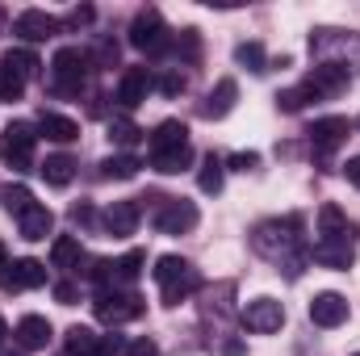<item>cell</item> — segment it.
<instances>
[{
  "instance_id": "obj_1",
  "label": "cell",
  "mask_w": 360,
  "mask_h": 356,
  "mask_svg": "<svg viewBox=\"0 0 360 356\" xmlns=\"http://www.w3.org/2000/svg\"><path fill=\"white\" fill-rule=\"evenodd\" d=\"M252 248L272 260V265L285 268V276H302V268L310 260V252L302 248V218L289 214V218H269L252 231Z\"/></svg>"
},
{
  "instance_id": "obj_2",
  "label": "cell",
  "mask_w": 360,
  "mask_h": 356,
  "mask_svg": "<svg viewBox=\"0 0 360 356\" xmlns=\"http://www.w3.org/2000/svg\"><path fill=\"white\" fill-rule=\"evenodd\" d=\"M89 55L80 46H59L51 59V89L59 96H80L84 80H89Z\"/></svg>"
},
{
  "instance_id": "obj_3",
  "label": "cell",
  "mask_w": 360,
  "mask_h": 356,
  "mask_svg": "<svg viewBox=\"0 0 360 356\" xmlns=\"http://www.w3.org/2000/svg\"><path fill=\"white\" fill-rule=\"evenodd\" d=\"M352 84V72H348V63H340V59H323L302 84H297V92H302V105L306 101H331V96H340V92Z\"/></svg>"
},
{
  "instance_id": "obj_4",
  "label": "cell",
  "mask_w": 360,
  "mask_h": 356,
  "mask_svg": "<svg viewBox=\"0 0 360 356\" xmlns=\"http://www.w3.org/2000/svg\"><path fill=\"white\" fill-rule=\"evenodd\" d=\"M34 143H38V134H34L30 122H8L4 134H0V164L13 168V172L30 168L34 164Z\"/></svg>"
},
{
  "instance_id": "obj_5",
  "label": "cell",
  "mask_w": 360,
  "mask_h": 356,
  "mask_svg": "<svg viewBox=\"0 0 360 356\" xmlns=\"http://www.w3.org/2000/svg\"><path fill=\"white\" fill-rule=\"evenodd\" d=\"M130 46L147 51V55H160L168 46V25L160 17V8H139L134 21H130Z\"/></svg>"
},
{
  "instance_id": "obj_6",
  "label": "cell",
  "mask_w": 360,
  "mask_h": 356,
  "mask_svg": "<svg viewBox=\"0 0 360 356\" xmlns=\"http://www.w3.org/2000/svg\"><path fill=\"white\" fill-rule=\"evenodd\" d=\"M92 306H96V319L109 323V327H122V323H130V319L143 314V298H134L126 289H101Z\"/></svg>"
},
{
  "instance_id": "obj_7",
  "label": "cell",
  "mask_w": 360,
  "mask_h": 356,
  "mask_svg": "<svg viewBox=\"0 0 360 356\" xmlns=\"http://www.w3.org/2000/svg\"><path fill=\"white\" fill-rule=\"evenodd\" d=\"M151 222H155L160 235H188L197 227V205L184 201V197H164L160 210L151 214Z\"/></svg>"
},
{
  "instance_id": "obj_8",
  "label": "cell",
  "mask_w": 360,
  "mask_h": 356,
  "mask_svg": "<svg viewBox=\"0 0 360 356\" xmlns=\"http://www.w3.org/2000/svg\"><path fill=\"white\" fill-rule=\"evenodd\" d=\"M122 340L117 336H96L92 327H68V356H117Z\"/></svg>"
},
{
  "instance_id": "obj_9",
  "label": "cell",
  "mask_w": 360,
  "mask_h": 356,
  "mask_svg": "<svg viewBox=\"0 0 360 356\" xmlns=\"http://www.w3.org/2000/svg\"><path fill=\"white\" fill-rule=\"evenodd\" d=\"M281 323H285V306H281L276 298H252V302L243 306V327L256 331V336L281 331Z\"/></svg>"
},
{
  "instance_id": "obj_10",
  "label": "cell",
  "mask_w": 360,
  "mask_h": 356,
  "mask_svg": "<svg viewBox=\"0 0 360 356\" xmlns=\"http://www.w3.org/2000/svg\"><path fill=\"white\" fill-rule=\"evenodd\" d=\"M306 134H310V147L327 160L335 147H344V139H348V117H314Z\"/></svg>"
},
{
  "instance_id": "obj_11",
  "label": "cell",
  "mask_w": 360,
  "mask_h": 356,
  "mask_svg": "<svg viewBox=\"0 0 360 356\" xmlns=\"http://www.w3.org/2000/svg\"><path fill=\"white\" fill-rule=\"evenodd\" d=\"M13 34L25 38V42H46V38L59 34V17H51V13H42V8H25V13H17Z\"/></svg>"
},
{
  "instance_id": "obj_12",
  "label": "cell",
  "mask_w": 360,
  "mask_h": 356,
  "mask_svg": "<svg viewBox=\"0 0 360 356\" xmlns=\"http://www.w3.org/2000/svg\"><path fill=\"white\" fill-rule=\"evenodd\" d=\"M139 218H143L139 201H113V205L105 210L101 227H105V235H113V239H126V235H134V231H139Z\"/></svg>"
},
{
  "instance_id": "obj_13",
  "label": "cell",
  "mask_w": 360,
  "mask_h": 356,
  "mask_svg": "<svg viewBox=\"0 0 360 356\" xmlns=\"http://www.w3.org/2000/svg\"><path fill=\"white\" fill-rule=\"evenodd\" d=\"M310 260L323 268H352V260H356V252H352V239H319L314 248H310Z\"/></svg>"
},
{
  "instance_id": "obj_14",
  "label": "cell",
  "mask_w": 360,
  "mask_h": 356,
  "mask_svg": "<svg viewBox=\"0 0 360 356\" xmlns=\"http://www.w3.org/2000/svg\"><path fill=\"white\" fill-rule=\"evenodd\" d=\"M310 323H314V327H340V323H348V298H340V293H319V298L310 302Z\"/></svg>"
},
{
  "instance_id": "obj_15",
  "label": "cell",
  "mask_w": 360,
  "mask_h": 356,
  "mask_svg": "<svg viewBox=\"0 0 360 356\" xmlns=\"http://www.w3.org/2000/svg\"><path fill=\"white\" fill-rule=\"evenodd\" d=\"M151 89H155V76H151L147 68H126V76H122V84H117V101H122L126 109H134V105L147 101Z\"/></svg>"
},
{
  "instance_id": "obj_16",
  "label": "cell",
  "mask_w": 360,
  "mask_h": 356,
  "mask_svg": "<svg viewBox=\"0 0 360 356\" xmlns=\"http://www.w3.org/2000/svg\"><path fill=\"white\" fill-rule=\"evenodd\" d=\"M201 289V272L188 265V268H180L176 276H168L164 285H160V293H164V306H180L184 298H193Z\"/></svg>"
},
{
  "instance_id": "obj_17",
  "label": "cell",
  "mask_w": 360,
  "mask_h": 356,
  "mask_svg": "<svg viewBox=\"0 0 360 356\" xmlns=\"http://www.w3.org/2000/svg\"><path fill=\"white\" fill-rule=\"evenodd\" d=\"M13 336H17V344H21L25 352H42V348L51 344V323H46L42 314H25Z\"/></svg>"
},
{
  "instance_id": "obj_18",
  "label": "cell",
  "mask_w": 360,
  "mask_h": 356,
  "mask_svg": "<svg viewBox=\"0 0 360 356\" xmlns=\"http://www.w3.org/2000/svg\"><path fill=\"white\" fill-rule=\"evenodd\" d=\"M51 227H55V214L46 210V205H30L21 218H17V231H21V239H30V243H38V239H46L51 235Z\"/></svg>"
},
{
  "instance_id": "obj_19",
  "label": "cell",
  "mask_w": 360,
  "mask_h": 356,
  "mask_svg": "<svg viewBox=\"0 0 360 356\" xmlns=\"http://www.w3.org/2000/svg\"><path fill=\"white\" fill-rule=\"evenodd\" d=\"M38 134H46L51 143H72V139H80V122L63 117V113H42L38 117Z\"/></svg>"
},
{
  "instance_id": "obj_20",
  "label": "cell",
  "mask_w": 360,
  "mask_h": 356,
  "mask_svg": "<svg viewBox=\"0 0 360 356\" xmlns=\"http://www.w3.org/2000/svg\"><path fill=\"white\" fill-rule=\"evenodd\" d=\"M235 96H239V84L235 80H218L210 96H205V105H201V113L205 117H226L231 109H235Z\"/></svg>"
},
{
  "instance_id": "obj_21",
  "label": "cell",
  "mask_w": 360,
  "mask_h": 356,
  "mask_svg": "<svg viewBox=\"0 0 360 356\" xmlns=\"http://www.w3.org/2000/svg\"><path fill=\"white\" fill-rule=\"evenodd\" d=\"M51 265L63 268V272H76V268L84 265V248H80V239H72V235H59V239L51 243Z\"/></svg>"
},
{
  "instance_id": "obj_22",
  "label": "cell",
  "mask_w": 360,
  "mask_h": 356,
  "mask_svg": "<svg viewBox=\"0 0 360 356\" xmlns=\"http://www.w3.org/2000/svg\"><path fill=\"white\" fill-rule=\"evenodd\" d=\"M46 285V265L42 260H17L8 272V289H42Z\"/></svg>"
},
{
  "instance_id": "obj_23",
  "label": "cell",
  "mask_w": 360,
  "mask_h": 356,
  "mask_svg": "<svg viewBox=\"0 0 360 356\" xmlns=\"http://www.w3.org/2000/svg\"><path fill=\"white\" fill-rule=\"evenodd\" d=\"M319 239H352V222L344 218L340 205H323L319 210Z\"/></svg>"
},
{
  "instance_id": "obj_24",
  "label": "cell",
  "mask_w": 360,
  "mask_h": 356,
  "mask_svg": "<svg viewBox=\"0 0 360 356\" xmlns=\"http://www.w3.org/2000/svg\"><path fill=\"white\" fill-rule=\"evenodd\" d=\"M193 164V147L184 143V147H168V151H151V168L155 172H164V177H176Z\"/></svg>"
},
{
  "instance_id": "obj_25",
  "label": "cell",
  "mask_w": 360,
  "mask_h": 356,
  "mask_svg": "<svg viewBox=\"0 0 360 356\" xmlns=\"http://www.w3.org/2000/svg\"><path fill=\"white\" fill-rule=\"evenodd\" d=\"M184 143H188V126L176 122V117L160 122L155 134H151V151H168V147H184Z\"/></svg>"
},
{
  "instance_id": "obj_26",
  "label": "cell",
  "mask_w": 360,
  "mask_h": 356,
  "mask_svg": "<svg viewBox=\"0 0 360 356\" xmlns=\"http://www.w3.org/2000/svg\"><path fill=\"white\" fill-rule=\"evenodd\" d=\"M38 172H42V180H46V184L63 189V184H72V177H76V160H72V155H46Z\"/></svg>"
},
{
  "instance_id": "obj_27",
  "label": "cell",
  "mask_w": 360,
  "mask_h": 356,
  "mask_svg": "<svg viewBox=\"0 0 360 356\" xmlns=\"http://www.w3.org/2000/svg\"><path fill=\"white\" fill-rule=\"evenodd\" d=\"M222 172H226V164L210 151L205 160H201V172H197V184H201V193H222Z\"/></svg>"
},
{
  "instance_id": "obj_28",
  "label": "cell",
  "mask_w": 360,
  "mask_h": 356,
  "mask_svg": "<svg viewBox=\"0 0 360 356\" xmlns=\"http://www.w3.org/2000/svg\"><path fill=\"white\" fill-rule=\"evenodd\" d=\"M139 160L134 155H109V160H101V177H109V180H130V177H139Z\"/></svg>"
},
{
  "instance_id": "obj_29",
  "label": "cell",
  "mask_w": 360,
  "mask_h": 356,
  "mask_svg": "<svg viewBox=\"0 0 360 356\" xmlns=\"http://www.w3.org/2000/svg\"><path fill=\"white\" fill-rule=\"evenodd\" d=\"M235 59H239L248 72H256V76H260V72H269V55H264V46H260V42H239V46H235Z\"/></svg>"
},
{
  "instance_id": "obj_30",
  "label": "cell",
  "mask_w": 360,
  "mask_h": 356,
  "mask_svg": "<svg viewBox=\"0 0 360 356\" xmlns=\"http://www.w3.org/2000/svg\"><path fill=\"white\" fill-rule=\"evenodd\" d=\"M0 63H8V68H13V72L21 76V80H30V76H38V68H42L34 51H4V55H0Z\"/></svg>"
},
{
  "instance_id": "obj_31",
  "label": "cell",
  "mask_w": 360,
  "mask_h": 356,
  "mask_svg": "<svg viewBox=\"0 0 360 356\" xmlns=\"http://www.w3.org/2000/svg\"><path fill=\"white\" fill-rule=\"evenodd\" d=\"M109 139H113L117 147H134V143L143 139V130H139L130 117H117V122H109Z\"/></svg>"
},
{
  "instance_id": "obj_32",
  "label": "cell",
  "mask_w": 360,
  "mask_h": 356,
  "mask_svg": "<svg viewBox=\"0 0 360 356\" xmlns=\"http://www.w3.org/2000/svg\"><path fill=\"white\" fill-rule=\"evenodd\" d=\"M30 205H34V193H30L25 184H8V189H4V210H8V214H17V218H21Z\"/></svg>"
},
{
  "instance_id": "obj_33",
  "label": "cell",
  "mask_w": 360,
  "mask_h": 356,
  "mask_svg": "<svg viewBox=\"0 0 360 356\" xmlns=\"http://www.w3.org/2000/svg\"><path fill=\"white\" fill-rule=\"evenodd\" d=\"M21 92H25V80L8 63H0V101H21Z\"/></svg>"
},
{
  "instance_id": "obj_34",
  "label": "cell",
  "mask_w": 360,
  "mask_h": 356,
  "mask_svg": "<svg viewBox=\"0 0 360 356\" xmlns=\"http://www.w3.org/2000/svg\"><path fill=\"white\" fill-rule=\"evenodd\" d=\"M92 59H96L101 68H113V63H117V42L101 38V42H96V55H92Z\"/></svg>"
},
{
  "instance_id": "obj_35",
  "label": "cell",
  "mask_w": 360,
  "mask_h": 356,
  "mask_svg": "<svg viewBox=\"0 0 360 356\" xmlns=\"http://www.w3.org/2000/svg\"><path fill=\"white\" fill-rule=\"evenodd\" d=\"M256 164H260V155H256V151H239V155H231V160H226V168H231V172H252Z\"/></svg>"
},
{
  "instance_id": "obj_36",
  "label": "cell",
  "mask_w": 360,
  "mask_h": 356,
  "mask_svg": "<svg viewBox=\"0 0 360 356\" xmlns=\"http://www.w3.org/2000/svg\"><path fill=\"white\" fill-rule=\"evenodd\" d=\"M276 105H281L285 113H297V109H302V92H297V89H285V92H276Z\"/></svg>"
},
{
  "instance_id": "obj_37",
  "label": "cell",
  "mask_w": 360,
  "mask_h": 356,
  "mask_svg": "<svg viewBox=\"0 0 360 356\" xmlns=\"http://www.w3.org/2000/svg\"><path fill=\"white\" fill-rule=\"evenodd\" d=\"M160 92H164V96H176V92H184V76H180V72H168V76L160 80Z\"/></svg>"
},
{
  "instance_id": "obj_38",
  "label": "cell",
  "mask_w": 360,
  "mask_h": 356,
  "mask_svg": "<svg viewBox=\"0 0 360 356\" xmlns=\"http://www.w3.org/2000/svg\"><path fill=\"white\" fill-rule=\"evenodd\" d=\"M126 356H160V348H155V340H134L126 348Z\"/></svg>"
},
{
  "instance_id": "obj_39",
  "label": "cell",
  "mask_w": 360,
  "mask_h": 356,
  "mask_svg": "<svg viewBox=\"0 0 360 356\" xmlns=\"http://www.w3.org/2000/svg\"><path fill=\"white\" fill-rule=\"evenodd\" d=\"M55 298H59L63 306H72V302H76L80 293H76V285H72V281H59V285H55Z\"/></svg>"
},
{
  "instance_id": "obj_40",
  "label": "cell",
  "mask_w": 360,
  "mask_h": 356,
  "mask_svg": "<svg viewBox=\"0 0 360 356\" xmlns=\"http://www.w3.org/2000/svg\"><path fill=\"white\" fill-rule=\"evenodd\" d=\"M92 21V8L89 4H84V8H72V13H68V25H76V30H80V25H89Z\"/></svg>"
},
{
  "instance_id": "obj_41",
  "label": "cell",
  "mask_w": 360,
  "mask_h": 356,
  "mask_svg": "<svg viewBox=\"0 0 360 356\" xmlns=\"http://www.w3.org/2000/svg\"><path fill=\"white\" fill-rule=\"evenodd\" d=\"M344 177H348V184H352V189H360V155H352V160L344 164Z\"/></svg>"
},
{
  "instance_id": "obj_42",
  "label": "cell",
  "mask_w": 360,
  "mask_h": 356,
  "mask_svg": "<svg viewBox=\"0 0 360 356\" xmlns=\"http://www.w3.org/2000/svg\"><path fill=\"white\" fill-rule=\"evenodd\" d=\"M0 285H8V252H4V243H0Z\"/></svg>"
},
{
  "instance_id": "obj_43",
  "label": "cell",
  "mask_w": 360,
  "mask_h": 356,
  "mask_svg": "<svg viewBox=\"0 0 360 356\" xmlns=\"http://www.w3.org/2000/svg\"><path fill=\"white\" fill-rule=\"evenodd\" d=\"M0 344H4V323H0Z\"/></svg>"
},
{
  "instance_id": "obj_44",
  "label": "cell",
  "mask_w": 360,
  "mask_h": 356,
  "mask_svg": "<svg viewBox=\"0 0 360 356\" xmlns=\"http://www.w3.org/2000/svg\"><path fill=\"white\" fill-rule=\"evenodd\" d=\"M356 126H360V117H356Z\"/></svg>"
},
{
  "instance_id": "obj_45",
  "label": "cell",
  "mask_w": 360,
  "mask_h": 356,
  "mask_svg": "<svg viewBox=\"0 0 360 356\" xmlns=\"http://www.w3.org/2000/svg\"><path fill=\"white\" fill-rule=\"evenodd\" d=\"M356 356H360V352H356Z\"/></svg>"
}]
</instances>
